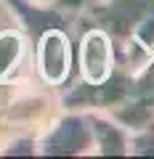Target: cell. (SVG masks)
Masks as SVG:
<instances>
[{
    "mask_svg": "<svg viewBox=\"0 0 154 159\" xmlns=\"http://www.w3.org/2000/svg\"><path fill=\"white\" fill-rule=\"evenodd\" d=\"M74 19L48 24L29 34V64L35 80L45 88L61 90L74 77Z\"/></svg>",
    "mask_w": 154,
    "mask_h": 159,
    "instance_id": "obj_1",
    "label": "cell"
},
{
    "mask_svg": "<svg viewBox=\"0 0 154 159\" xmlns=\"http://www.w3.org/2000/svg\"><path fill=\"white\" fill-rule=\"evenodd\" d=\"M117 69V45L101 27L77 13L74 19V77L98 85Z\"/></svg>",
    "mask_w": 154,
    "mask_h": 159,
    "instance_id": "obj_2",
    "label": "cell"
},
{
    "mask_svg": "<svg viewBox=\"0 0 154 159\" xmlns=\"http://www.w3.org/2000/svg\"><path fill=\"white\" fill-rule=\"evenodd\" d=\"M29 64V34L6 0H0V98L13 88L32 82Z\"/></svg>",
    "mask_w": 154,
    "mask_h": 159,
    "instance_id": "obj_3",
    "label": "cell"
},
{
    "mask_svg": "<svg viewBox=\"0 0 154 159\" xmlns=\"http://www.w3.org/2000/svg\"><path fill=\"white\" fill-rule=\"evenodd\" d=\"M37 154L43 157H82L93 154V138L85 111L64 109L51 125L37 135Z\"/></svg>",
    "mask_w": 154,
    "mask_h": 159,
    "instance_id": "obj_4",
    "label": "cell"
},
{
    "mask_svg": "<svg viewBox=\"0 0 154 159\" xmlns=\"http://www.w3.org/2000/svg\"><path fill=\"white\" fill-rule=\"evenodd\" d=\"M149 8H152V0H93L91 6L80 11V16L101 27L114 40V45L120 48L143 24V19L149 16Z\"/></svg>",
    "mask_w": 154,
    "mask_h": 159,
    "instance_id": "obj_5",
    "label": "cell"
},
{
    "mask_svg": "<svg viewBox=\"0 0 154 159\" xmlns=\"http://www.w3.org/2000/svg\"><path fill=\"white\" fill-rule=\"evenodd\" d=\"M85 119L93 138V154H101V157H125L128 154V135L130 133L120 122H114L106 111H98V109H88Z\"/></svg>",
    "mask_w": 154,
    "mask_h": 159,
    "instance_id": "obj_6",
    "label": "cell"
},
{
    "mask_svg": "<svg viewBox=\"0 0 154 159\" xmlns=\"http://www.w3.org/2000/svg\"><path fill=\"white\" fill-rule=\"evenodd\" d=\"M128 154L133 157H154V122L128 135Z\"/></svg>",
    "mask_w": 154,
    "mask_h": 159,
    "instance_id": "obj_7",
    "label": "cell"
},
{
    "mask_svg": "<svg viewBox=\"0 0 154 159\" xmlns=\"http://www.w3.org/2000/svg\"><path fill=\"white\" fill-rule=\"evenodd\" d=\"M91 3H93V0H56L53 6L61 8V11H67V13H74V16H77V13H80L85 6H91Z\"/></svg>",
    "mask_w": 154,
    "mask_h": 159,
    "instance_id": "obj_8",
    "label": "cell"
},
{
    "mask_svg": "<svg viewBox=\"0 0 154 159\" xmlns=\"http://www.w3.org/2000/svg\"><path fill=\"white\" fill-rule=\"evenodd\" d=\"M32 3H40V6H51V3H56V0H32Z\"/></svg>",
    "mask_w": 154,
    "mask_h": 159,
    "instance_id": "obj_9",
    "label": "cell"
},
{
    "mask_svg": "<svg viewBox=\"0 0 154 159\" xmlns=\"http://www.w3.org/2000/svg\"><path fill=\"white\" fill-rule=\"evenodd\" d=\"M149 64H154V45H152V53H149Z\"/></svg>",
    "mask_w": 154,
    "mask_h": 159,
    "instance_id": "obj_10",
    "label": "cell"
}]
</instances>
